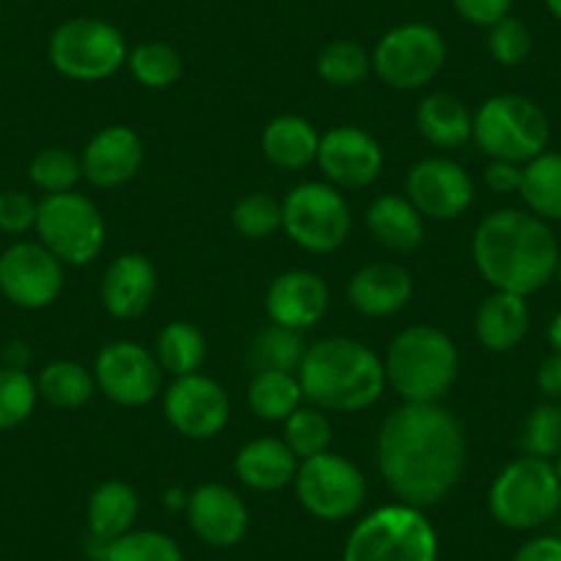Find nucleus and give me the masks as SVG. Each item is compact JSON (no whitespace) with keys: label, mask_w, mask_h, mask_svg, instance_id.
Segmentation results:
<instances>
[{"label":"nucleus","mask_w":561,"mask_h":561,"mask_svg":"<svg viewBox=\"0 0 561 561\" xmlns=\"http://www.w3.org/2000/svg\"><path fill=\"white\" fill-rule=\"evenodd\" d=\"M293 484L306 512L328 523L347 520L366 501L364 471L331 449L300 460Z\"/></svg>","instance_id":"12"},{"label":"nucleus","mask_w":561,"mask_h":561,"mask_svg":"<svg viewBox=\"0 0 561 561\" xmlns=\"http://www.w3.org/2000/svg\"><path fill=\"white\" fill-rule=\"evenodd\" d=\"M140 501L133 484L122 482V479H107V482L96 484V490L89 499V531L91 539L96 542H113L122 534L133 531L135 520H138Z\"/></svg>","instance_id":"27"},{"label":"nucleus","mask_w":561,"mask_h":561,"mask_svg":"<svg viewBox=\"0 0 561 561\" xmlns=\"http://www.w3.org/2000/svg\"><path fill=\"white\" fill-rule=\"evenodd\" d=\"M317 163L336 187L358 191L380 176L382 149L375 135L347 124V127H333L322 135Z\"/></svg>","instance_id":"17"},{"label":"nucleus","mask_w":561,"mask_h":561,"mask_svg":"<svg viewBox=\"0 0 561 561\" xmlns=\"http://www.w3.org/2000/svg\"><path fill=\"white\" fill-rule=\"evenodd\" d=\"M231 224L248 240H267L284 229V204L270 193H248L231 209Z\"/></svg>","instance_id":"38"},{"label":"nucleus","mask_w":561,"mask_h":561,"mask_svg":"<svg viewBox=\"0 0 561 561\" xmlns=\"http://www.w3.org/2000/svg\"><path fill=\"white\" fill-rule=\"evenodd\" d=\"M56 72L78 83H96L127 64V39L116 25L96 18H72L58 25L47 45Z\"/></svg>","instance_id":"8"},{"label":"nucleus","mask_w":561,"mask_h":561,"mask_svg":"<svg viewBox=\"0 0 561 561\" xmlns=\"http://www.w3.org/2000/svg\"><path fill=\"white\" fill-rule=\"evenodd\" d=\"M415 124L421 135L440 149H457L473 138V113L451 94H430L419 102Z\"/></svg>","instance_id":"28"},{"label":"nucleus","mask_w":561,"mask_h":561,"mask_svg":"<svg viewBox=\"0 0 561 561\" xmlns=\"http://www.w3.org/2000/svg\"><path fill=\"white\" fill-rule=\"evenodd\" d=\"M466 433L440 402H404L382 421L377 468L399 504H440L466 468Z\"/></svg>","instance_id":"1"},{"label":"nucleus","mask_w":561,"mask_h":561,"mask_svg":"<svg viewBox=\"0 0 561 561\" xmlns=\"http://www.w3.org/2000/svg\"><path fill=\"white\" fill-rule=\"evenodd\" d=\"M471 253L490 287L528 298L556 278L561 245L548 220L528 209H499L479 224Z\"/></svg>","instance_id":"2"},{"label":"nucleus","mask_w":561,"mask_h":561,"mask_svg":"<svg viewBox=\"0 0 561 561\" xmlns=\"http://www.w3.org/2000/svg\"><path fill=\"white\" fill-rule=\"evenodd\" d=\"M64 293V262L42 242L18 240L0 253V295L18 309H47Z\"/></svg>","instance_id":"13"},{"label":"nucleus","mask_w":561,"mask_h":561,"mask_svg":"<svg viewBox=\"0 0 561 561\" xmlns=\"http://www.w3.org/2000/svg\"><path fill=\"white\" fill-rule=\"evenodd\" d=\"M347 298L364 317H391L413 298V275L397 262H375L350 278Z\"/></svg>","instance_id":"22"},{"label":"nucleus","mask_w":561,"mask_h":561,"mask_svg":"<svg viewBox=\"0 0 561 561\" xmlns=\"http://www.w3.org/2000/svg\"><path fill=\"white\" fill-rule=\"evenodd\" d=\"M328 304H331L328 284L322 280V275L311 273V270H287L273 278L267 289L270 322L300 333L320 325Z\"/></svg>","instance_id":"20"},{"label":"nucleus","mask_w":561,"mask_h":561,"mask_svg":"<svg viewBox=\"0 0 561 561\" xmlns=\"http://www.w3.org/2000/svg\"><path fill=\"white\" fill-rule=\"evenodd\" d=\"M300 460L280 438H253L237 451L234 471L245 488L275 493L295 482Z\"/></svg>","instance_id":"24"},{"label":"nucleus","mask_w":561,"mask_h":561,"mask_svg":"<svg viewBox=\"0 0 561 561\" xmlns=\"http://www.w3.org/2000/svg\"><path fill=\"white\" fill-rule=\"evenodd\" d=\"M490 56L501 64V67H520L528 56H531V31L526 23L515 18H504L495 25H490L488 34Z\"/></svg>","instance_id":"42"},{"label":"nucleus","mask_w":561,"mask_h":561,"mask_svg":"<svg viewBox=\"0 0 561 561\" xmlns=\"http://www.w3.org/2000/svg\"><path fill=\"white\" fill-rule=\"evenodd\" d=\"M523 182V165L504 163V160H490L484 169V185L499 196H510V193H520Z\"/></svg>","instance_id":"45"},{"label":"nucleus","mask_w":561,"mask_h":561,"mask_svg":"<svg viewBox=\"0 0 561 561\" xmlns=\"http://www.w3.org/2000/svg\"><path fill=\"white\" fill-rule=\"evenodd\" d=\"M284 444L298 460L322 455L331 449V421L320 408H298L284 421Z\"/></svg>","instance_id":"40"},{"label":"nucleus","mask_w":561,"mask_h":561,"mask_svg":"<svg viewBox=\"0 0 561 561\" xmlns=\"http://www.w3.org/2000/svg\"><path fill=\"white\" fill-rule=\"evenodd\" d=\"M144 140L133 127L113 124L100 129L83 149V176L94 187H122L135 180L144 165Z\"/></svg>","instance_id":"19"},{"label":"nucleus","mask_w":561,"mask_h":561,"mask_svg":"<svg viewBox=\"0 0 561 561\" xmlns=\"http://www.w3.org/2000/svg\"><path fill=\"white\" fill-rule=\"evenodd\" d=\"M298 380L314 408L333 413H358L371 408L386 391V366L364 342L347 336L320 339L306 347Z\"/></svg>","instance_id":"3"},{"label":"nucleus","mask_w":561,"mask_h":561,"mask_svg":"<svg viewBox=\"0 0 561 561\" xmlns=\"http://www.w3.org/2000/svg\"><path fill=\"white\" fill-rule=\"evenodd\" d=\"M165 419L180 435L191 440H209L229 424L231 402L220 382L207 375L174 377L163 397Z\"/></svg>","instance_id":"15"},{"label":"nucleus","mask_w":561,"mask_h":561,"mask_svg":"<svg viewBox=\"0 0 561 561\" xmlns=\"http://www.w3.org/2000/svg\"><path fill=\"white\" fill-rule=\"evenodd\" d=\"M451 3L466 23L484 25V28L510 18L512 9V0H451Z\"/></svg>","instance_id":"44"},{"label":"nucleus","mask_w":561,"mask_h":561,"mask_svg":"<svg viewBox=\"0 0 561 561\" xmlns=\"http://www.w3.org/2000/svg\"><path fill=\"white\" fill-rule=\"evenodd\" d=\"M342 561H438V531L419 506H380L350 531Z\"/></svg>","instance_id":"6"},{"label":"nucleus","mask_w":561,"mask_h":561,"mask_svg":"<svg viewBox=\"0 0 561 561\" xmlns=\"http://www.w3.org/2000/svg\"><path fill=\"white\" fill-rule=\"evenodd\" d=\"M306 355L300 331L284 325H267L253 336L248 347V364L256 371H298Z\"/></svg>","instance_id":"33"},{"label":"nucleus","mask_w":561,"mask_h":561,"mask_svg":"<svg viewBox=\"0 0 561 561\" xmlns=\"http://www.w3.org/2000/svg\"><path fill=\"white\" fill-rule=\"evenodd\" d=\"M314 124L304 116H275L262 133V152L270 165L280 171H300L314 163L320 152Z\"/></svg>","instance_id":"26"},{"label":"nucleus","mask_w":561,"mask_h":561,"mask_svg":"<svg viewBox=\"0 0 561 561\" xmlns=\"http://www.w3.org/2000/svg\"><path fill=\"white\" fill-rule=\"evenodd\" d=\"M382 366L404 402H440L460 375V353L440 328L410 325L391 339Z\"/></svg>","instance_id":"4"},{"label":"nucleus","mask_w":561,"mask_h":561,"mask_svg":"<svg viewBox=\"0 0 561 561\" xmlns=\"http://www.w3.org/2000/svg\"><path fill=\"white\" fill-rule=\"evenodd\" d=\"M158 293V270L144 253H122L102 275V306L116 320H135L152 306Z\"/></svg>","instance_id":"21"},{"label":"nucleus","mask_w":561,"mask_h":561,"mask_svg":"<svg viewBox=\"0 0 561 561\" xmlns=\"http://www.w3.org/2000/svg\"><path fill=\"white\" fill-rule=\"evenodd\" d=\"M185 512L193 534L213 548H231L248 531L245 501L226 484L207 482L193 490Z\"/></svg>","instance_id":"18"},{"label":"nucleus","mask_w":561,"mask_h":561,"mask_svg":"<svg viewBox=\"0 0 561 561\" xmlns=\"http://www.w3.org/2000/svg\"><path fill=\"white\" fill-rule=\"evenodd\" d=\"M28 176L34 187H39L45 196L53 193H69L83 176V163L75 152L64 147H47L34 154L28 165Z\"/></svg>","instance_id":"37"},{"label":"nucleus","mask_w":561,"mask_h":561,"mask_svg":"<svg viewBox=\"0 0 561 561\" xmlns=\"http://www.w3.org/2000/svg\"><path fill=\"white\" fill-rule=\"evenodd\" d=\"M304 399L298 371H256L248 386V404L262 421H287Z\"/></svg>","instance_id":"29"},{"label":"nucleus","mask_w":561,"mask_h":561,"mask_svg":"<svg viewBox=\"0 0 561 561\" xmlns=\"http://www.w3.org/2000/svg\"><path fill=\"white\" fill-rule=\"evenodd\" d=\"M102 561H182V548L163 531H127L102 545Z\"/></svg>","instance_id":"36"},{"label":"nucleus","mask_w":561,"mask_h":561,"mask_svg":"<svg viewBox=\"0 0 561 561\" xmlns=\"http://www.w3.org/2000/svg\"><path fill=\"white\" fill-rule=\"evenodd\" d=\"M284 231L309 253H331L350 237L353 215L339 187L328 182H304L284 198Z\"/></svg>","instance_id":"10"},{"label":"nucleus","mask_w":561,"mask_h":561,"mask_svg":"<svg viewBox=\"0 0 561 561\" xmlns=\"http://www.w3.org/2000/svg\"><path fill=\"white\" fill-rule=\"evenodd\" d=\"M366 226L382 248L393 253H410L424 240V215L408 196L386 193L366 209Z\"/></svg>","instance_id":"25"},{"label":"nucleus","mask_w":561,"mask_h":561,"mask_svg":"<svg viewBox=\"0 0 561 561\" xmlns=\"http://www.w3.org/2000/svg\"><path fill=\"white\" fill-rule=\"evenodd\" d=\"M187 499H191V493H182L180 488L169 490V493H165V506H174V510H187Z\"/></svg>","instance_id":"49"},{"label":"nucleus","mask_w":561,"mask_h":561,"mask_svg":"<svg viewBox=\"0 0 561 561\" xmlns=\"http://www.w3.org/2000/svg\"><path fill=\"white\" fill-rule=\"evenodd\" d=\"M523 455L556 460L561 455V402L537 404L520 430Z\"/></svg>","instance_id":"41"},{"label":"nucleus","mask_w":561,"mask_h":561,"mask_svg":"<svg viewBox=\"0 0 561 561\" xmlns=\"http://www.w3.org/2000/svg\"><path fill=\"white\" fill-rule=\"evenodd\" d=\"M473 140L490 160L526 165L548 149V113L520 94H495L473 113Z\"/></svg>","instance_id":"7"},{"label":"nucleus","mask_w":561,"mask_h":561,"mask_svg":"<svg viewBox=\"0 0 561 561\" xmlns=\"http://www.w3.org/2000/svg\"><path fill=\"white\" fill-rule=\"evenodd\" d=\"M512 561H561V537L556 534H539V537L526 539L515 550Z\"/></svg>","instance_id":"46"},{"label":"nucleus","mask_w":561,"mask_h":561,"mask_svg":"<svg viewBox=\"0 0 561 561\" xmlns=\"http://www.w3.org/2000/svg\"><path fill=\"white\" fill-rule=\"evenodd\" d=\"M548 342L553 347V353H561V311H556V317L548 325Z\"/></svg>","instance_id":"48"},{"label":"nucleus","mask_w":561,"mask_h":561,"mask_svg":"<svg viewBox=\"0 0 561 561\" xmlns=\"http://www.w3.org/2000/svg\"><path fill=\"white\" fill-rule=\"evenodd\" d=\"M127 67L144 89L163 91L182 78V56L165 42H144V45L133 47L127 56Z\"/></svg>","instance_id":"34"},{"label":"nucleus","mask_w":561,"mask_h":561,"mask_svg":"<svg viewBox=\"0 0 561 561\" xmlns=\"http://www.w3.org/2000/svg\"><path fill=\"white\" fill-rule=\"evenodd\" d=\"M553 466H556V471H559V479H561V455L556 457V460H553Z\"/></svg>","instance_id":"52"},{"label":"nucleus","mask_w":561,"mask_h":561,"mask_svg":"<svg viewBox=\"0 0 561 561\" xmlns=\"http://www.w3.org/2000/svg\"><path fill=\"white\" fill-rule=\"evenodd\" d=\"M556 280L561 284V253H559V264H556Z\"/></svg>","instance_id":"51"},{"label":"nucleus","mask_w":561,"mask_h":561,"mask_svg":"<svg viewBox=\"0 0 561 561\" xmlns=\"http://www.w3.org/2000/svg\"><path fill=\"white\" fill-rule=\"evenodd\" d=\"M39 399L36 380L25 369L3 366L0 369V430H14L31 419Z\"/></svg>","instance_id":"39"},{"label":"nucleus","mask_w":561,"mask_h":561,"mask_svg":"<svg viewBox=\"0 0 561 561\" xmlns=\"http://www.w3.org/2000/svg\"><path fill=\"white\" fill-rule=\"evenodd\" d=\"M537 386L545 397H550L553 402H559L561 399V353L548 355V358L539 364Z\"/></svg>","instance_id":"47"},{"label":"nucleus","mask_w":561,"mask_h":561,"mask_svg":"<svg viewBox=\"0 0 561 561\" xmlns=\"http://www.w3.org/2000/svg\"><path fill=\"white\" fill-rule=\"evenodd\" d=\"M531 328V311L523 295L501 293L493 289L488 298L479 304L473 331H477L479 344L490 353H512L520 347L523 339Z\"/></svg>","instance_id":"23"},{"label":"nucleus","mask_w":561,"mask_h":561,"mask_svg":"<svg viewBox=\"0 0 561 561\" xmlns=\"http://www.w3.org/2000/svg\"><path fill=\"white\" fill-rule=\"evenodd\" d=\"M160 364L144 344L118 339L96 353V388L122 408H144L160 393Z\"/></svg>","instance_id":"14"},{"label":"nucleus","mask_w":561,"mask_h":561,"mask_svg":"<svg viewBox=\"0 0 561 561\" xmlns=\"http://www.w3.org/2000/svg\"><path fill=\"white\" fill-rule=\"evenodd\" d=\"M446 61V42L427 23H404L388 31L371 53V69L386 85L415 91L433 83Z\"/></svg>","instance_id":"11"},{"label":"nucleus","mask_w":561,"mask_h":561,"mask_svg":"<svg viewBox=\"0 0 561 561\" xmlns=\"http://www.w3.org/2000/svg\"><path fill=\"white\" fill-rule=\"evenodd\" d=\"M36 215H39V202H36L31 193H0V231H3V234L20 237L25 234V231L36 229Z\"/></svg>","instance_id":"43"},{"label":"nucleus","mask_w":561,"mask_h":561,"mask_svg":"<svg viewBox=\"0 0 561 561\" xmlns=\"http://www.w3.org/2000/svg\"><path fill=\"white\" fill-rule=\"evenodd\" d=\"M520 196L537 218L561 220V152L545 149L523 165Z\"/></svg>","instance_id":"30"},{"label":"nucleus","mask_w":561,"mask_h":561,"mask_svg":"<svg viewBox=\"0 0 561 561\" xmlns=\"http://www.w3.org/2000/svg\"><path fill=\"white\" fill-rule=\"evenodd\" d=\"M39 242L64 264H91L105 248V218L83 193H53L39 202L36 215Z\"/></svg>","instance_id":"9"},{"label":"nucleus","mask_w":561,"mask_h":561,"mask_svg":"<svg viewBox=\"0 0 561 561\" xmlns=\"http://www.w3.org/2000/svg\"><path fill=\"white\" fill-rule=\"evenodd\" d=\"M154 358H158L160 369L169 371L171 377L196 375L202 369L204 358H207V339L193 322H169L158 333Z\"/></svg>","instance_id":"31"},{"label":"nucleus","mask_w":561,"mask_h":561,"mask_svg":"<svg viewBox=\"0 0 561 561\" xmlns=\"http://www.w3.org/2000/svg\"><path fill=\"white\" fill-rule=\"evenodd\" d=\"M404 193L424 218L455 220L471 207L477 187L460 163L446 158H427L408 171Z\"/></svg>","instance_id":"16"},{"label":"nucleus","mask_w":561,"mask_h":561,"mask_svg":"<svg viewBox=\"0 0 561 561\" xmlns=\"http://www.w3.org/2000/svg\"><path fill=\"white\" fill-rule=\"evenodd\" d=\"M545 7H548L550 14L561 23V0H545Z\"/></svg>","instance_id":"50"},{"label":"nucleus","mask_w":561,"mask_h":561,"mask_svg":"<svg viewBox=\"0 0 561 561\" xmlns=\"http://www.w3.org/2000/svg\"><path fill=\"white\" fill-rule=\"evenodd\" d=\"M371 69V56L350 39H336L325 45L317 56V75L336 89H353L364 83Z\"/></svg>","instance_id":"35"},{"label":"nucleus","mask_w":561,"mask_h":561,"mask_svg":"<svg viewBox=\"0 0 561 561\" xmlns=\"http://www.w3.org/2000/svg\"><path fill=\"white\" fill-rule=\"evenodd\" d=\"M36 388L45 402L58 410H78L94 397V371L85 369L78 360H53L36 377Z\"/></svg>","instance_id":"32"},{"label":"nucleus","mask_w":561,"mask_h":561,"mask_svg":"<svg viewBox=\"0 0 561 561\" xmlns=\"http://www.w3.org/2000/svg\"><path fill=\"white\" fill-rule=\"evenodd\" d=\"M490 515L510 531H534L561 512V479L553 460L523 455L501 468L488 493Z\"/></svg>","instance_id":"5"}]
</instances>
